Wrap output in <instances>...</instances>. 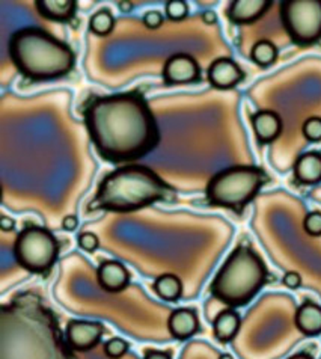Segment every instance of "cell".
Returning <instances> with one entry per match:
<instances>
[{
  "mask_svg": "<svg viewBox=\"0 0 321 359\" xmlns=\"http://www.w3.org/2000/svg\"><path fill=\"white\" fill-rule=\"evenodd\" d=\"M83 118L97 153L110 163L135 162L160 144L157 119L136 91L93 97Z\"/></svg>",
  "mask_w": 321,
  "mask_h": 359,
  "instance_id": "1",
  "label": "cell"
},
{
  "mask_svg": "<svg viewBox=\"0 0 321 359\" xmlns=\"http://www.w3.org/2000/svg\"><path fill=\"white\" fill-rule=\"evenodd\" d=\"M175 189L144 165H125L107 174L89 204L91 210L130 213L172 198Z\"/></svg>",
  "mask_w": 321,
  "mask_h": 359,
  "instance_id": "2",
  "label": "cell"
},
{
  "mask_svg": "<svg viewBox=\"0 0 321 359\" xmlns=\"http://www.w3.org/2000/svg\"><path fill=\"white\" fill-rule=\"evenodd\" d=\"M8 47L13 64L29 81H53L71 73L76 65L71 47L35 26L18 29Z\"/></svg>",
  "mask_w": 321,
  "mask_h": 359,
  "instance_id": "3",
  "label": "cell"
},
{
  "mask_svg": "<svg viewBox=\"0 0 321 359\" xmlns=\"http://www.w3.org/2000/svg\"><path fill=\"white\" fill-rule=\"evenodd\" d=\"M268 279L267 267L252 248L237 246L216 273L212 294L222 304L238 308L247 305Z\"/></svg>",
  "mask_w": 321,
  "mask_h": 359,
  "instance_id": "4",
  "label": "cell"
},
{
  "mask_svg": "<svg viewBox=\"0 0 321 359\" xmlns=\"http://www.w3.org/2000/svg\"><path fill=\"white\" fill-rule=\"evenodd\" d=\"M267 182L268 177L261 168L231 166L212 177L205 189V196L214 207L242 213Z\"/></svg>",
  "mask_w": 321,
  "mask_h": 359,
  "instance_id": "5",
  "label": "cell"
},
{
  "mask_svg": "<svg viewBox=\"0 0 321 359\" xmlns=\"http://www.w3.org/2000/svg\"><path fill=\"white\" fill-rule=\"evenodd\" d=\"M14 255L25 271L46 275L59 257V242L44 226L27 225L15 238Z\"/></svg>",
  "mask_w": 321,
  "mask_h": 359,
  "instance_id": "6",
  "label": "cell"
},
{
  "mask_svg": "<svg viewBox=\"0 0 321 359\" xmlns=\"http://www.w3.org/2000/svg\"><path fill=\"white\" fill-rule=\"evenodd\" d=\"M280 18L294 44L310 46L321 39V0H287L280 4Z\"/></svg>",
  "mask_w": 321,
  "mask_h": 359,
  "instance_id": "7",
  "label": "cell"
},
{
  "mask_svg": "<svg viewBox=\"0 0 321 359\" xmlns=\"http://www.w3.org/2000/svg\"><path fill=\"white\" fill-rule=\"evenodd\" d=\"M104 326L93 320H71L67 326L65 338L68 347L77 352H89L102 341Z\"/></svg>",
  "mask_w": 321,
  "mask_h": 359,
  "instance_id": "8",
  "label": "cell"
},
{
  "mask_svg": "<svg viewBox=\"0 0 321 359\" xmlns=\"http://www.w3.org/2000/svg\"><path fill=\"white\" fill-rule=\"evenodd\" d=\"M163 79L168 85L195 83L200 81V67L193 56L178 53L165 62Z\"/></svg>",
  "mask_w": 321,
  "mask_h": 359,
  "instance_id": "9",
  "label": "cell"
},
{
  "mask_svg": "<svg viewBox=\"0 0 321 359\" xmlns=\"http://www.w3.org/2000/svg\"><path fill=\"white\" fill-rule=\"evenodd\" d=\"M207 77L214 88L231 89L243 81L245 73L231 57H219L208 67Z\"/></svg>",
  "mask_w": 321,
  "mask_h": 359,
  "instance_id": "10",
  "label": "cell"
},
{
  "mask_svg": "<svg viewBox=\"0 0 321 359\" xmlns=\"http://www.w3.org/2000/svg\"><path fill=\"white\" fill-rule=\"evenodd\" d=\"M98 285L107 293L124 292L130 284V273L127 267L115 260H106L97 269Z\"/></svg>",
  "mask_w": 321,
  "mask_h": 359,
  "instance_id": "11",
  "label": "cell"
},
{
  "mask_svg": "<svg viewBox=\"0 0 321 359\" xmlns=\"http://www.w3.org/2000/svg\"><path fill=\"white\" fill-rule=\"evenodd\" d=\"M272 2L267 0H234L228 6L226 15L234 25H252L263 17Z\"/></svg>",
  "mask_w": 321,
  "mask_h": 359,
  "instance_id": "12",
  "label": "cell"
},
{
  "mask_svg": "<svg viewBox=\"0 0 321 359\" xmlns=\"http://www.w3.org/2000/svg\"><path fill=\"white\" fill-rule=\"evenodd\" d=\"M168 329L175 340H187L199 331L198 316L189 308H178V310L170 313L168 318Z\"/></svg>",
  "mask_w": 321,
  "mask_h": 359,
  "instance_id": "13",
  "label": "cell"
},
{
  "mask_svg": "<svg viewBox=\"0 0 321 359\" xmlns=\"http://www.w3.org/2000/svg\"><path fill=\"white\" fill-rule=\"evenodd\" d=\"M252 127L259 144H270L282 132V119L275 111H258L252 115Z\"/></svg>",
  "mask_w": 321,
  "mask_h": 359,
  "instance_id": "14",
  "label": "cell"
},
{
  "mask_svg": "<svg viewBox=\"0 0 321 359\" xmlns=\"http://www.w3.org/2000/svg\"><path fill=\"white\" fill-rule=\"evenodd\" d=\"M296 327L306 337L321 334V306L313 301H305L297 308L294 317Z\"/></svg>",
  "mask_w": 321,
  "mask_h": 359,
  "instance_id": "15",
  "label": "cell"
},
{
  "mask_svg": "<svg viewBox=\"0 0 321 359\" xmlns=\"http://www.w3.org/2000/svg\"><path fill=\"white\" fill-rule=\"evenodd\" d=\"M294 177L302 184H317L321 182V154L317 151H309L299 158L294 163Z\"/></svg>",
  "mask_w": 321,
  "mask_h": 359,
  "instance_id": "16",
  "label": "cell"
},
{
  "mask_svg": "<svg viewBox=\"0 0 321 359\" xmlns=\"http://www.w3.org/2000/svg\"><path fill=\"white\" fill-rule=\"evenodd\" d=\"M35 8L44 18L65 23L74 18L77 4L73 0H38L35 2Z\"/></svg>",
  "mask_w": 321,
  "mask_h": 359,
  "instance_id": "17",
  "label": "cell"
},
{
  "mask_svg": "<svg viewBox=\"0 0 321 359\" xmlns=\"http://www.w3.org/2000/svg\"><path fill=\"white\" fill-rule=\"evenodd\" d=\"M240 326H242L240 314L234 310H224L214 318L213 332L220 343H229L237 337Z\"/></svg>",
  "mask_w": 321,
  "mask_h": 359,
  "instance_id": "18",
  "label": "cell"
},
{
  "mask_svg": "<svg viewBox=\"0 0 321 359\" xmlns=\"http://www.w3.org/2000/svg\"><path fill=\"white\" fill-rule=\"evenodd\" d=\"M156 294L166 302H177L183 294V283L177 275H162L154 283Z\"/></svg>",
  "mask_w": 321,
  "mask_h": 359,
  "instance_id": "19",
  "label": "cell"
},
{
  "mask_svg": "<svg viewBox=\"0 0 321 359\" xmlns=\"http://www.w3.org/2000/svg\"><path fill=\"white\" fill-rule=\"evenodd\" d=\"M250 59H252L257 65L267 68L276 62L278 47L272 41H268V39H261V41H258L252 47V50H250Z\"/></svg>",
  "mask_w": 321,
  "mask_h": 359,
  "instance_id": "20",
  "label": "cell"
},
{
  "mask_svg": "<svg viewBox=\"0 0 321 359\" xmlns=\"http://www.w3.org/2000/svg\"><path fill=\"white\" fill-rule=\"evenodd\" d=\"M115 27V18L112 13L107 11V9H100L97 11L91 20H89V29L91 32L98 36H106L114 31Z\"/></svg>",
  "mask_w": 321,
  "mask_h": 359,
  "instance_id": "21",
  "label": "cell"
},
{
  "mask_svg": "<svg viewBox=\"0 0 321 359\" xmlns=\"http://www.w3.org/2000/svg\"><path fill=\"white\" fill-rule=\"evenodd\" d=\"M165 11L170 22H182L189 14V5L184 0H170L166 4Z\"/></svg>",
  "mask_w": 321,
  "mask_h": 359,
  "instance_id": "22",
  "label": "cell"
},
{
  "mask_svg": "<svg viewBox=\"0 0 321 359\" xmlns=\"http://www.w3.org/2000/svg\"><path fill=\"white\" fill-rule=\"evenodd\" d=\"M128 343L124 340V338L114 337L104 344V353L110 359H119L123 358L128 352Z\"/></svg>",
  "mask_w": 321,
  "mask_h": 359,
  "instance_id": "23",
  "label": "cell"
},
{
  "mask_svg": "<svg viewBox=\"0 0 321 359\" xmlns=\"http://www.w3.org/2000/svg\"><path fill=\"white\" fill-rule=\"evenodd\" d=\"M302 133L309 142L321 141V118H308L302 126Z\"/></svg>",
  "mask_w": 321,
  "mask_h": 359,
  "instance_id": "24",
  "label": "cell"
},
{
  "mask_svg": "<svg viewBox=\"0 0 321 359\" xmlns=\"http://www.w3.org/2000/svg\"><path fill=\"white\" fill-rule=\"evenodd\" d=\"M303 228L310 237L321 236V212H310L303 221Z\"/></svg>",
  "mask_w": 321,
  "mask_h": 359,
  "instance_id": "25",
  "label": "cell"
},
{
  "mask_svg": "<svg viewBox=\"0 0 321 359\" xmlns=\"http://www.w3.org/2000/svg\"><path fill=\"white\" fill-rule=\"evenodd\" d=\"M77 243L85 252H95L100 248V238L91 231H85L77 237Z\"/></svg>",
  "mask_w": 321,
  "mask_h": 359,
  "instance_id": "26",
  "label": "cell"
},
{
  "mask_svg": "<svg viewBox=\"0 0 321 359\" xmlns=\"http://www.w3.org/2000/svg\"><path fill=\"white\" fill-rule=\"evenodd\" d=\"M142 22L148 29H158L163 25V15L158 11H148L145 13Z\"/></svg>",
  "mask_w": 321,
  "mask_h": 359,
  "instance_id": "27",
  "label": "cell"
},
{
  "mask_svg": "<svg viewBox=\"0 0 321 359\" xmlns=\"http://www.w3.org/2000/svg\"><path fill=\"white\" fill-rule=\"evenodd\" d=\"M282 283L285 287L291 288V290H296V288H299L300 285H302V276H300L299 272H294V271H289L284 275L282 278Z\"/></svg>",
  "mask_w": 321,
  "mask_h": 359,
  "instance_id": "28",
  "label": "cell"
},
{
  "mask_svg": "<svg viewBox=\"0 0 321 359\" xmlns=\"http://www.w3.org/2000/svg\"><path fill=\"white\" fill-rule=\"evenodd\" d=\"M78 226V219L74 215H68L62 219V228L65 231H74V229Z\"/></svg>",
  "mask_w": 321,
  "mask_h": 359,
  "instance_id": "29",
  "label": "cell"
},
{
  "mask_svg": "<svg viewBox=\"0 0 321 359\" xmlns=\"http://www.w3.org/2000/svg\"><path fill=\"white\" fill-rule=\"evenodd\" d=\"M144 359H172L170 355L165 351H156V348H148L145 351Z\"/></svg>",
  "mask_w": 321,
  "mask_h": 359,
  "instance_id": "30",
  "label": "cell"
},
{
  "mask_svg": "<svg viewBox=\"0 0 321 359\" xmlns=\"http://www.w3.org/2000/svg\"><path fill=\"white\" fill-rule=\"evenodd\" d=\"M0 228H2V231H5V233L14 231V228H15L14 219L8 217V216H2V217H0Z\"/></svg>",
  "mask_w": 321,
  "mask_h": 359,
  "instance_id": "31",
  "label": "cell"
},
{
  "mask_svg": "<svg viewBox=\"0 0 321 359\" xmlns=\"http://www.w3.org/2000/svg\"><path fill=\"white\" fill-rule=\"evenodd\" d=\"M203 20H204L205 25H214L217 22V15H216L214 11H205L203 14Z\"/></svg>",
  "mask_w": 321,
  "mask_h": 359,
  "instance_id": "32",
  "label": "cell"
},
{
  "mask_svg": "<svg viewBox=\"0 0 321 359\" xmlns=\"http://www.w3.org/2000/svg\"><path fill=\"white\" fill-rule=\"evenodd\" d=\"M116 5H118V8L121 9V11L125 13V14L130 13V11H133V4H132V2H118Z\"/></svg>",
  "mask_w": 321,
  "mask_h": 359,
  "instance_id": "33",
  "label": "cell"
},
{
  "mask_svg": "<svg viewBox=\"0 0 321 359\" xmlns=\"http://www.w3.org/2000/svg\"><path fill=\"white\" fill-rule=\"evenodd\" d=\"M288 359H314V358L308 353H296L293 356H289Z\"/></svg>",
  "mask_w": 321,
  "mask_h": 359,
  "instance_id": "34",
  "label": "cell"
},
{
  "mask_svg": "<svg viewBox=\"0 0 321 359\" xmlns=\"http://www.w3.org/2000/svg\"><path fill=\"white\" fill-rule=\"evenodd\" d=\"M219 359H234V358H233V356H231L229 353H222V355H220V356H219Z\"/></svg>",
  "mask_w": 321,
  "mask_h": 359,
  "instance_id": "35",
  "label": "cell"
}]
</instances>
